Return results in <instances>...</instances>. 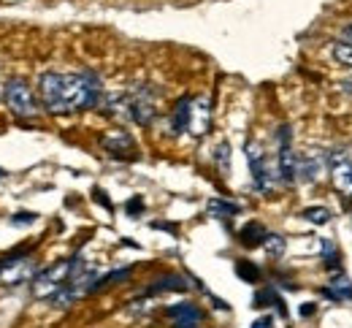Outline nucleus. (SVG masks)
Instances as JSON below:
<instances>
[{
    "label": "nucleus",
    "instance_id": "obj_23",
    "mask_svg": "<svg viewBox=\"0 0 352 328\" xmlns=\"http://www.w3.org/2000/svg\"><path fill=\"white\" fill-rule=\"evenodd\" d=\"M141 209H144V204H141V198H133L131 204H128V212H131V215H138Z\"/></svg>",
    "mask_w": 352,
    "mask_h": 328
},
{
    "label": "nucleus",
    "instance_id": "obj_2",
    "mask_svg": "<svg viewBox=\"0 0 352 328\" xmlns=\"http://www.w3.org/2000/svg\"><path fill=\"white\" fill-rule=\"evenodd\" d=\"M71 277H74V258L71 261H60L52 269H46V272L33 277V296L36 298H54L68 285Z\"/></svg>",
    "mask_w": 352,
    "mask_h": 328
},
{
    "label": "nucleus",
    "instance_id": "obj_11",
    "mask_svg": "<svg viewBox=\"0 0 352 328\" xmlns=\"http://www.w3.org/2000/svg\"><path fill=\"white\" fill-rule=\"evenodd\" d=\"M103 146H106L109 152H114V155H120V152H131L133 139L125 133V131H111L109 136H103Z\"/></svg>",
    "mask_w": 352,
    "mask_h": 328
},
{
    "label": "nucleus",
    "instance_id": "obj_16",
    "mask_svg": "<svg viewBox=\"0 0 352 328\" xmlns=\"http://www.w3.org/2000/svg\"><path fill=\"white\" fill-rule=\"evenodd\" d=\"M263 247L268 255H274V258H279L282 252H285V239L279 234H265L263 239Z\"/></svg>",
    "mask_w": 352,
    "mask_h": 328
},
{
    "label": "nucleus",
    "instance_id": "obj_9",
    "mask_svg": "<svg viewBox=\"0 0 352 328\" xmlns=\"http://www.w3.org/2000/svg\"><path fill=\"white\" fill-rule=\"evenodd\" d=\"M157 109H155V98L149 90H138L131 98V120L138 125H152Z\"/></svg>",
    "mask_w": 352,
    "mask_h": 328
},
{
    "label": "nucleus",
    "instance_id": "obj_10",
    "mask_svg": "<svg viewBox=\"0 0 352 328\" xmlns=\"http://www.w3.org/2000/svg\"><path fill=\"white\" fill-rule=\"evenodd\" d=\"M168 318L174 323H198L201 320V309L192 304H174L168 307Z\"/></svg>",
    "mask_w": 352,
    "mask_h": 328
},
{
    "label": "nucleus",
    "instance_id": "obj_3",
    "mask_svg": "<svg viewBox=\"0 0 352 328\" xmlns=\"http://www.w3.org/2000/svg\"><path fill=\"white\" fill-rule=\"evenodd\" d=\"M3 98H6L8 109H11L16 117H22V120H33V117L38 114V100H36L33 90L28 87V82H22V79L6 82Z\"/></svg>",
    "mask_w": 352,
    "mask_h": 328
},
{
    "label": "nucleus",
    "instance_id": "obj_1",
    "mask_svg": "<svg viewBox=\"0 0 352 328\" xmlns=\"http://www.w3.org/2000/svg\"><path fill=\"white\" fill-rule=\"evenodd\" d=\"M63 98L68 111H85L100 103V82L95 74H63Z\"/></svg>",
    "mask_w": 352,
    "mask_h": 328
},
{
    "label": "nucleus",
    "instance_id": "obj_25",
    "mask_svg": "<svg viewBox=\"0 0 352 328\" xmlns=\"http://www.w3.org/2000/svg\"><path fill=\"white\" fill-rule=\"evenodd\" d=\"M0 95H3V87H0Z\"/></svg>",
    "mask_w": 352,
    "mask_h": 328
},
{
    "label": "nucleus",
    "instance_id": "obj_20",
    "mask_svg": "<svg viewBox=\"0 0 352 328\" xmlns=\"http://www.w3.org/2000/svg\"><path fill=\"white\" fill-rule=\"evenodd\" d=\"M214 157H217V166H220L222 171H228V163H230V146H228V144H220Z\"/></svg>",
    "mask_w": 352,
    "mask_h": 328
},
{
    "label": "nucleus",
    "instance_id": "obj_26",
    "mask_svg": "<svg viewBox=\"0 0 352 328\" xmlns=\"http://www.w3.org/2000/svg\"><path fill=\"white\" fill-rule=\"evenodd\" d=\"M0 177H3V171H0Z\"/></svg>",
    "mask_w": 352,
    "mask_h": 328
},
{
    "label": "nucleus",
    "instance_id": "obj_19",
    "mask_svg": "<svg viewBox=\"0 0 352 328\" xmlns=\"http://www.w3.org/2000/svg\"><path fill=\"white\" fill-rule=\"evenodd\" d=\"M236 272H239V277H244V280H250V282H255L261 277V272H258L255 266H250V263H239Z\"/></svg>",
    "mask_w": 352,
    "mask_h": 328
},
{
    "label": "nucleus",
    "instance_id": "obj_17",
    "mask_svg": "<svg viewBox=\"0 0 352 328\" xmlns=\"http://www.w3.org/2000/svg\"><path fill=\"white\" fill-rule=\"evenodd\" d=\"M187 282L179 280V277H163L157 280V285H152V293H160V290H184Z\"/></svg>",
    "mask_w": 352,
    "mask_h": 328
},
{
    "label": "nucleus",
    "instance_id": "obj_24",
    "mask_svg": "<svg viewBox=\"0 0 352 328\" xmlns=\"http://www.w3.org/2000/svg\"><path fill=\"white\" fill-rule=\"evenodd\" d=\"M344 39H347V41H350V44H352V25H350V28H347V30H344Z\"/></svg>",
    "mask_w": 352,
    "mask_h": 328
},
{
    "label": "nucleus",
    "instance_id": "obj_4",
    "mask_svg": "<svg viewBox=\"0 0 352 328\" xmlns=\"http://www.w3.org/2000/svg\"><path fill=\"white\" fill-rule=\"evenodd\" d=\"M38 98L49 114H68L65 98H63V74H44L38 79Z\"/></svg>",
    "mask_w": 352,
    "mask_h": 328
},
{
    "label": "nucleus",
    "instance_id": "obj_12",
    "mask_svg": "<svg viewBox=\"0 0 352 328\" xmlns=\"http://www.w3.org/2000/svg\"><path fill=\"white\" fill-rule=\"evenodd\" d=\"M190 100H192V98H182V100L176 103L174 114H171V128H174V133L187 131V122H190Z\"/></svg>",
    "mask_w": 352,
    "mask_h": 328
},
{
    "label": "nucleus",
    "instance_id": "obj_13",
    "mask_svg": "<svg viewBox=\"0 0 352 328\" xmlns=\"http://www.w3.org/2000/svg\"><path fill=\"white\" fill-rule=\"evenodd\" d=\"M241 244H247V247H255V244H263L265 239V231L263 226H258V223H250L247 228H241Z\"/></svg>",
    "mask_w": 352,
    "mask_h": 328
},
{
    "label": "nucleus",
    "instance_id": "obj_6",
    "mask_svg": "<svg viewBox=\"0 0 352 328\" xmlns=\"http://www.w3.org/2000/svg\"><path fill=\"white\" fill-rule=\"evenodd\" d=\"M276 171L285 182H293L298 177V157L290 149V131L279 128V155H276Z\"/></svg>",
    "mask_w": 352,
    "mask_h": 328
},
{
    "label": "nucleus",
    "instance_id": "obj_22",
    "mask_svg": "<svg viewBox=\"0 0 352 328\" xmlns=\"http://www.w3.org/2000/svg\"><path fill=\"white\" fill-rule=\"evenodd\" d=\"M252 328H274V320L265 315V318H258V320L252 323Z\"/></svg>",
    "mask_w": 352,
    "mask_h": 328
},
{
    "label": "nucleus",
    "instance_id": "obj_21",
    "mask_svg": "<svg viewBox=\"0 0 352 328\" xmlns=\"http://www.w3.org/2000/svg\"><path fill=\"white\" fill-rule=\"evenodd\" d=\"M36 223V215L33 212H16L11 217V226H33Z\"/></svg>",
    "mask_w": 352,
    "mask_h": 328
},
{
    "label": "nucleus",
    "instance_id": "obj_14",
    "mask_svg": "<svg viewBox=\"0 0 352 328\" xmlns=\"http://www.w3.org/2000/svg\"><path fill=\"white\" fill-rule=\"evenodd\" d=\"M206 209H209V215H212V217H230V215H236V212H239V206H236V204H228V201H220V198H212Z\"/></svg>",
    "mask_w": 352,
    "mask_h": 328
},
{
    "label": "nucleus",
    "instance_id": "obj_7",
    "mask_svg": "<svg viewBox=\"0 0 352 328\" xmlns=\"http://www.w3.org/2000/svg\"><path fill=\"white\" fill-rule=\"evenodd\" d=\"M212 128V100L209 98H192L190 100V122H187V131L192 136H204L209 133Z\"/></svg>",
    "mask_w": 352,
    "mask_h": 328
},
{
    "label": "nucleus",
    "instance_id": "obj_8",
    "mask_svg": "<svg viewBox=\"0 0 352 328\" xmlns=\"http://www.w3.org/2000/svg\"><path fill=\"white\" fill-rule=\"evenodd\" d=\"M247 160H250V171H252V179H255V188L258 190H268L274 174L268 171L263 157V149L261 144H247Z\"/></svg>",
    "mask_w": 352,
    "mask_h": 328
},
{
    "label": "nucleus",
    "instance_id": "obj_5",
    "mask_svg": "<svg viewBox=\"0 0 352 328\" xmlns=\"http://www.w3.org/2000/svg\"><path fill=\"white\" fill-rule=\"evenodd\" d=\"M33 277H36V261L33 258H11L8 263L0 266V285H6V287L33 282Z\"/></svg>",
    "mask_w": 352,
    "mask_h": 328
},
{
    "label": "nucleus",
    "instance_id": "obj_18",
    "mask_svg": "<svg viewBox=\"0 0 352 328\" xmlns=\"http://www.w3.org/2000/svg\"><path fill=\"white\" fill-rule=\"evenodd\" d=\"M333 57L342 65H350L352 68V44H333Z\"/></svg>",
    "mask_w": 352,
    "mask_h": 328
},
{
    "label": "nucleus",
    "instance_id": "obj_15",
    "mask_svg": "<svg viewBox=\"0 0 352 328\" xmlns=\"http://www.w3.org/2000/svg\"><path fill=\"white\" fill-rule=\"evenodd\" d=\"M301 217L307 220V223H314V226H325L328 220H331V212L325 209V206H309L301 212Z\"/></svg>",
    "mask_w": 352,
    "mask_h": 328
}]
</instances>
